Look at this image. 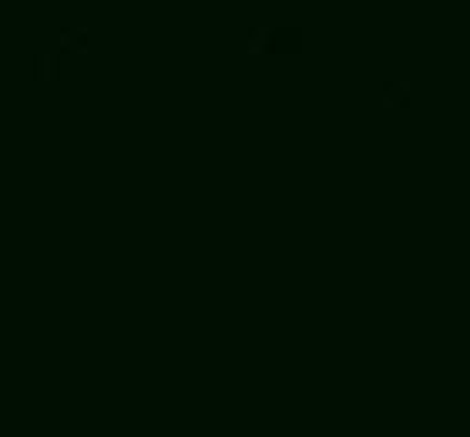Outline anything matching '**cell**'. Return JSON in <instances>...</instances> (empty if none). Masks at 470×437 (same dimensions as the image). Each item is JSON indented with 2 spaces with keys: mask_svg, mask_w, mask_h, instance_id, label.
<instances>
[{
  "mask_svg": "<svg viewBox=\"0 0 470 437\" xmlns=\"http://www.w3.org/2000/svg\"><path fill=\"white\" fill-rule=\"evenodd\" d=\"M383 101L393 108H407L410 104V84L407 81H386L383 84Z\"/></svg>",
  "mask_w": 470,
  "mask_h": 437,
  "instance_id": "1",
  "label": "cell"
}]
</instances>
